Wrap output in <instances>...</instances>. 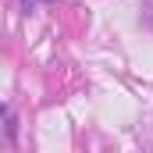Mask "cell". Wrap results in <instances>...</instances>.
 <instances>
[{
  "label": "cell",
  "mask_w": 153,
  "mask_h": 153,
  "mask_svg": "<svg viewBox=\"0 0 153 153\" xmlns=\"http://www.w3.org/2000/svg\"><path fill=\"white\" fill-rule=\"evenodd\" d=\"M0 121H7V103L0 100Z\"/></svg>",
  "instance_id": "1"
}]
</instances>
